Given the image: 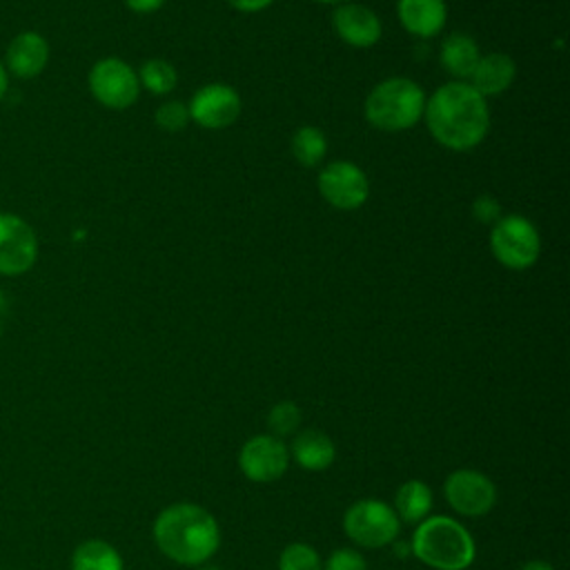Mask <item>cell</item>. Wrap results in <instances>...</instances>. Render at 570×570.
<instances>
[{"label": "cell", "mask_w": 570, "mask_h": 570, "mask_svg": "<svg viewBox=\"0 0 570 570\" xmlns=\"http://www.w3.org/2000/svg\"><path fill=\"white\" fill-rule=\"evenodd\" d=\"M423 118L434 140L452 151H468L476 147L490 129V109L485 98L463 80L439 87L425 100Z\"/></svg>", "instance_id": "1"}, {"label": "cell", "mask_w": 570, "mask_h": 570, "mask_svg": "<svg viewBox=\"0 0 570 570\" xmlns=\"http://www.w3.org/2000/svg\"><path fill=\"white\" fill-rule=\"evenodd\" d=\"M154 541L167 559L196 566L216 552L220 530L205 508L196 503H174L156 517Z\"/></svg>", "instance_id": "2"}, {"label": "cell", "mask_w": 570, "mask_h": 570, "mask_svg": "<svg viewBox=\"0 0 570 570\" xmlns=\"http://www.w3.org/2000/svg\"><path fill=\"white\" fill-rule=\"evenodd\" d=\"M412 552L434 570H465L474 561V541L459 521L430 517L416 528Z\"/></svg>", "instance_id": "3"}, {"label": "cell", "mask_w": 570, "mask_h": 570, "mask_svg": "<svg viewBox=\"0 0 570 570\" xmlns=\"http://www.w3.org/2000/svg\"><path fill=\"white\" fill-rule=\"evenodd\" d=\"M425 111V94L410 78H387L365 98V118L381 131L414 127Z\"/></svg>", "instance_id": "4"}, {"label": "cell", "mask_w": 570, "mask_h": 570, "mask_svg": "<svg viewBox=\"0 0 570 570\" xmlns=\"http://www.w3.org/2000/svg\"><path fill=\"white\" fill-rule=\"evenodd\" d=\"M490 249L501 265L510 269H525L539 258V232L525 216H501L492 225Z\"/></svg>", "instance_id": "5"}, {"label": "cell", "mask_w": 570, "mask_h": 570, "mask_svg": "<svg viewBox=\"0 0 570 570\" xmlns=\"http://www.w3.org/2000/svg\"><path fill=\"white\" fill-rule=\"evenodd\" d=\"M343 528L356 546L381 548L399 534V517L379 499H361L347 508Z\"/></svg>", "instance_id": "6"}, {"label": "cell", "mask_w": 570, "mask_h": 570, "mask_svg": "<svg viewBox=\"0 0 570 570\" xmlns=\"http://www.w3.org/2000/svg\"><path fill=\"white\" fill-rule=\"evenodd\" d=\"M91 96L109 107V109H125L138 100L140 82L138 73L120 58H100L94 62L87 76Z\"/></svg>", "instance_id": "7"}, {"label": "cell", "mask_w": 570, "mask_h": 570, "mask_svg": "<svg viewBox=\"0 0 570 570\" xmlns=\"http://www.w3.org/2000/svg\"><path fill=\"white\" fill-rule=\"evenodd\" d=\"M40 254L38 234L22 216L0 212V276L27 274Z\"/></svg>", "instance_id": "8"}, {"label": "cell", "mask_w": 570, "mask_h": 570, "mask_svg": "<svg viewBox=\"0 0 570 570\" xmlns=\"http://www.w3.org/2000/svg\"><path fill=\"white\" fill-rule=\"evenodd\" d=\"M318 191L336 209H358L370 196V183L358 165L336 160L318 174Z\"/></svg>", "instance_id": "9"}, {"label": "cell", "mask_w": 570, "mask_h": 570, "mask_svg": "<svg viewBox=\"0 0 570 570\" xmlns=\"http://www.w3.org/2000/svg\"><path fill=\"white\" fill-rule=\"evenodd\" d=\"M448 503L463 517H483L497 501L494 483L476 470H456L443 485Z\"/></svg>", "instance_id": "10"}, {"label": "cell", "mask_w": 570, "mask_h": 570, "mask_svg": "<svg viewBox=\"0 0 570 570\" xmlns=\"http://www.w3.org/2000/svg\"><path fill=\"white\" fill-rule=\"evenodd\" d=\"M289 454L285 443L278 436L258 434L249 439L238 454V465L249 481L269 483L285 474Z\"/></svg>", "instance_id": "11"}, {"label": "cell", "mask_w": 570, "mask_h": 570, "mask_svg": "<svg viewBox=\"0 0 570 570\" xmlns=\"http://www.w3.org/2000/svg\"><path fill=\"white\" fill-rule=\"evenodd\" d=\"M189 120H196L205 129H225L240 114V98L236 89L227 85H205L200 87L189 105Z\"/></svg>", "instance_id": "12"}, {"label": "cell", "mask_w": 570, "mask_h": 570, "mask_svg": "<svg viewBox=\"0 0 570 570\" xmlns=\"http://www.w3.org/2000/svg\"><path fill=\"white\" fill-rule=\"evenodd\" d=\"M49 42L38 31H20L16 33L7 49L2 65L9 76H16L20 80H31L40 76L49 62Z\"/></svg>", "instance_id": "13"}, {"label": "cell", "mask_w": 570, "mask_h": 570, "mask_svg": "<svg viewBox=\"0 0 570 570\" xmlns=\"http://www.w3.org/2000/svg\"><path fill=\"white\" fill-rule=\"evenodd\" d=\"M332 27H334V33L345 45L356 47V49L374 47L383 31L381 20L372 9H367L365 4H354V2H345L334 9Z\"/></svg>", "instance_id": "14"}, {"label": "cell", "mask_w": 570, "mask_h": 570, "mask_svg": "<svg viewBox=\"0 0 570 570\" xmlns=\"http://www.w3.org/2000/svg\"><path fill=\"white\" fill-rule=\"evenodd\" d=\"M396 11L403 29L419 38L436 36L448 18L443 0H399Z\"/></svg>", "instance_id": "15"}, {"label": "cell", "mask_w": 570, "mask_h": 570, "mask_svg": "<svg viewBox=\"0 0 570 570\" xmlns=\"http://www.w3.org/2000/svg\"><path fill=\"white\" fill-rule=\"evenodd\" d=\"M517 76V65L508 53L481 56L474 71L470 73V85L474 91L485 96H497L505 91Z\"/></svg>", "instance_id": "16"}, {"label": "cell", "mask_w": 570, "mask_h": 570, "mask_svg": "<svg viewBox=\"0 0 570 570\" xmlns=\"http://www.w3.org/2000/svg\"><path fill=\"white\" fill-rule=\"evenodd\" d=\"M292 454L301 468L321 472L334 463L336 450L327 434H323L318 430H303L296 434V439L292 443Z\"/></svg>", "instance_id": "17"}, {"label": "cell", "mask_w": 570, "mask_h": 570, "mask_svg": "<svg viewBox=\"0 0 570 570\" xmlns=\"http://www.w3.org/2000/svg\"><path fill=\"white\" fill-rule=\"evenodd\" d=\"M441 67L454 78H470L481 53L472 36L468 33H450L441 45Z\"/></svg>", "instance_id": "18"}, {"label": "cell", "mask_w": 570, "mask_h": 570, "mask_svg": "<svg viewBox=\"0 0 570 570\" xmlns=\"http://www.w3.org/2000/svg\"><path fill=\"white\" fill-rule=\"evenodd\" d=\"M71 570H122V557L111 543L89 539L73 550Z\"/></svg>", "instance_id": "19"}, {"label": "cell", "mask_w": 570, "mask_h": 570, "mask_svg": "<svg viewBox=\"0 0 570 570\" xmlns=\"http://www.w3.org/2000/svg\"><path fill=\"white\" fill-rule=\"evenodd\" d=\"M394 505H396V517H401V519L407 521V523H419V521L425 519V514H428L430 508H432V492H430V488H428L423 481H419V479L405 481V483L396 490Z\"/></svg>", "instance_id": "20"}, {"label": "cell", "mask_w": 570, "mask_h": 570, "mask_svg": "<svg viewBox=\"0 0 570 570\" xmlns=\"http://www.w3.org/2000/svg\"><path fill=\"white\" fill-rule=\"evenodd\" d=\"M292 154L298 165L316 167L327 154L325 134L318 127H301L292 136Z\"/></svg>", "instance_id": "21"}, {"label": "cell", "mask_w": 570, "mask_h": 570, "mask_svg": "<svg viewBox=\"0 0 570 570\" xmlns=\"http://www.w3.org/2000/svg\"><path fill=\"white\" fill-rule=\"evenodd\" d=\"M138 82L156 94V96H165L169 91H174L176 82H178V76H176V69L167 62V60H158V58H151L147 60L142 67H140V73H138Z\"/></svg>", "instance_id": "22"}, {"label": "cell", "mask_w": 570, "mask_h": 570, "mask_svg": "<svg viewBox=\"0 0 570 570\" xmlns=\"http://www.w3.org/2000/svg\"><path fill=\"white\" fill-rule=\"evenodd\" d=\"M278 570H321V559L312 546L292 543L281 552Z\"/></svg>", "instance_id": "23"}, {"label": "cell", "mask_w": 570, "mask_h": 570, "mask_svg": "<svg viewBox=\"0 0 570 570\" xmlns=\"http://www.w3.org/2000/svg\"><path fill=\"white\" fill-rule=\"evenodd\" d=\"M267 423L272 428V432L276 436H287V434H294L296 428L301 425V412H298V405L292 403V401H281L272 407L269 416H267Z\"/></svg>", "instance_id": "24"}, {"label": "cell", "mask_w": 570, "mask_h": 570, "mask_svg": "<svg viewBox=\"0 0 570 570\" xmlns=\"http://www.w3.org/2000/svg\"><path fill=\"white\" fill-rule=\"evenodd\" d=\"M187 122H189V109L178 100H169L156 109V125L169 134L185 129Z\"/></svg>", "instance_id": "25"}, {"label": "cell", "mask_w": 570, "mask_h": 570, "mask_svg": "<svg viewBox=\"0 0 570 570\" xmlns=\"http://www.w3.org/2000/svg\"><path fill=\"white\" fill-rule=\"evenodd\" d=\"M323 570H367V566H365V559L356 550L341 548L330 554Z\"/></svg>", "instance_id": "26"}, {"label": "cell", "mask_w": 570, "mask_h": 570, "mask_svg": "<svg viewBox=\"0 0 570 570\" xmlns=\"http://www.w3.org/2000/svg\"><path fill=\"white\" fill-rule=\"evenodd\" d=\"M472 216L479 220V223H485V225H494L499 218H501V205L497 198L492 196H479L474 203H472Z\"/></svg>", "instance_id": "27"}, {"label": "cell", "mask_w": 570, "mask_h": 570, "mask_svg": "<svg viewBox=\"0 0 570 570\" xmlns=\"http://www.w3.org/2000/svg\"><path fill=\"white\" fill-rule=\"evenodd\" d=\"M274 0H229V4L243 13H256L272 4Z\"/></svg>", "instance_id": "28"}, {"label": "cell", "mask_w": 570, "mask_h": 570, "mask_svg": "<svg viewBox=\"0 0 570 570\" xmlns=\"http://www.w3.org/2000/svg\"><path fill=\"white\" fill-rule=\"evenodd\" d=\"M125 4L136 13H151L165 4V0H125Z\"/></svg>", "instance_id": "29"}, {"label": "cell", "mask_w": 570, "mask_h": 570, "mask_svg": "<svg viewBox=\"0 0 570 570\" xmlns=\"http://www.w3.org/2000/svg\"><path fill=\"white\" fill-rule=\"evenodd\" d=\"M7 89H9V73H7V69H4V65L0 60V102L7 96Z\"/></svg>", "instance_id": "30"}, {"label": "cell", "mask_w": 570, "mask_h": 570, "mask_svg": "<svg viewBox=\"0 0 570 570\" xmlns=\"http://www.w3.org/2000/svg\"><path fill=\"white\" fill-rule=\"evenodd\" d=\"M519 570H554V568L550 563H546V561H528Z\"/></svg>", "instance_id": "31"}, {"label": "cell", "mask_w": 570, "mask_h": 570, "mask_svg": "<svg viewBox=\"0 0 570 570\" xmlns=\"http://www.w3.org/2000/svg\"><path fill=\"white\" fill-rule=\"evenodd\" d=\"M7 307V296H4V292L0 289V314H2V309Z\"/></svg>", "instance_id": "32"}, {"label": "cell", "mask_w": 570, "mask_h": 570, "mask_svg": "<svg viewBox=\"0 0 570 570\" xmlns=\"http://www.w3.org/2000/svg\"><path fill=\"white\" fill-rule=\"evenodd\" d=\"M316 2H325V4H336V2H345V0H316Z\"/></svg>", "instance_id": "33"}, {"label": "cell", "mask_w": 570, "mask_h": 570, "mask_svg": "<svg viewBox=\"0 0 570 570\" xmlns=\"http://www.w3.org/2000/svg\"><path fill=\"white\" fill-rule=\"evenodd\" d=\"M200 570H220V568H216V566H205V568H200Z\"/></svg>", "instance_id": "34"}, {"label": "cell", "mask_w": 570, "mask_h": 570, "mask_svg": "<svg viewBox=\"0 0 570 570\" xmlns=\"http://www.w3.org/2000/svg\"><path fill=\"white\" fill-rule=\"evenodd\" d=\"M0 336H2V318H0Z\"/></svg>", "instance_id": "35"}]
</instances>
